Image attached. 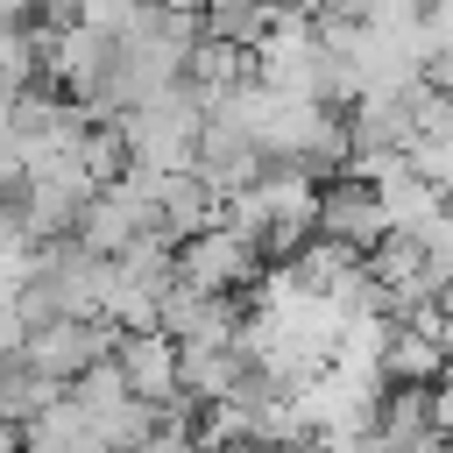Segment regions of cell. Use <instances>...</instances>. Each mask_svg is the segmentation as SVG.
Wrapping results in <instances>:
<instances>
[{
    "label": "cell",
    "mask_w": 453,
    "mask_h": 453,
    "mask_svg": "<svg viewBox=\"0 0 453 453\" xmlns=\"http://www.w3.org/2000/svg\"><path fill=\"white\" fill-rule=\"evenodd\" d=\"M319 191H326V177L290 170V163H269V170H262L248 191H234L219 212H226L241 234H255L269 262H290V255L319 234Z\"/></svg>",
    "instance_id": "cell-1"
},
{
    "label": "cell",
    "mask_w": 453,
    "mask_h": 453,
    "mask_svg": "<svg viewBox=\"0 0 453 453\" xmlns=\"http://www.w3.org/2000/svg\"><path fill=\"white\" fill-rule=\"evenodd\" d=\"M205 99L191 85H170L156 99H142L134 113H120V142H127V163L142 170H191L198 163V142H205Z\"/></svg>",
    "instance_id": "cell-2"
},
{
    "label": "cell",
    "mask_w": 453,
    "mask_h": 453,
    "mask_svg": "<svg viewBox=\"0 0 453 453\" xmlns=\"http://www.w3.org/2000/svg\"><path fill=\"white\" fill-rule=\"evenodd\" d=\"M262 269H269L262 241L241 234L226 212H219L212 226H198L191 241H177V283H184V290H205V297H248V290L262 283Z\"/></svg>",
    "instance_id": "cell-3"
},
{
    "label": "cell",
    "mask_w": 453,
    "mask_h": 453,
    "mask_svg": "<svg viewBox=\"0 0 453 453\" xmlns=\"http://www.w3.org/2000/svg\"><path fill=\"white\" fill-rule=\"evenodd\" d=\"M113 368H120V382H127L142 403L170 411V425H191V411H198V403L184 396V347H177L163 326H149V333H120Z\"/></svg>",
    "instance_id": "cell-4"
},
{
    "label": "cell",
    "mask_w": 453,
    "mask_h": 453,
    "mask_svg": "<svg viewBox=\"0 0 453 453\" xmlns=\"http://www.w3.org/2000/svg\"><path fill=\"white\" fill-rule=\"evenodd\" d=\"M319 234L340 241V248H354V255H375L389 241V212H382V198H375V184L361 170L326 177V191H319Z\"/></svg>",
    "instance_id": "cell-5"
},
{
    "label": "cell",
    "mask_w": 453,
    "mask_h": 453,
    "mask_svg": "<svg viewBox=\"0 0 453 453\" xmlns=\"http://www.w3.org/2000/svg\"><path fill=\"white\" fill-rule=\"evenodd\" d=\"M113 347H120V326H106V319H50V326L28 333V368L78 382L85 368L113 361Z\"/></svg>",
    "instance_id": "cell-6"
},
{
    "label": "cell",
    "mask_w": 453,
    "mask_h": 453,
    "mask_svg": "<svg viewBox=\"0 0 453 453\" xmlns=\"http://www.w3.org/2000/svg\"><path fill=\"white\" fill-rule=\"evenodd\" d=\"M241 297H205V290H184V283H170V297H163V333L177 340V347H198V340H234L241 333Z\"/></svg>",
    "instance_id": "cell-7"
},
{
    "label": "cell",
    "mask_w": 453,
    "mask_h": 453,
    "mask_svg": "<svg viewBox=\"0 0 453 453\" xmlns=\"http://www.w3.org/2000/svg\"><path fill=\"white\" fill-rule=\"evenodd\" d=\"M248 347H241V333L234 340H198V347H184V396L205 411V403H226L241 382H248Z\"/></svg>",
    "instance_id": "cell-8"
},
{
    "label": "cell",
    "mask_w": 453,
    "mask_h": 453,
    "mask_svg": "<svg viewBox=\"0 0 453 453\" xmlns=\"http://www.w3.org/2000/svg\"><path fill=\"white\" fill-rule=\"evenodd\" d=\"M64 389H71V382H57V375H42V368H28V361H21V368H7V375H0V425H14V432H21V425H28V418H42Z\"/></svg>",
    "instance_id": "cell-9"
},
{
    "label": "cell",
    "mask_w": 453,
    "mask_h": 453,
    "mask_svg": "<svg viewBox=\"0 0 453 453\" xmlns=\"http://www.w3.org/2000/svg\"><path fill=\"white\" fill-rule=\"evenodd\" d=\"M156 0H78V21L85 28H106V35H127Z\"/></svg>",
    "instance_id": "cell-10"
},
{
    "label": "cell",
    "mask_w": 453,
    "mask_h": 453,
    "mask_svg": "<svg viewBox=\"0 0 453 453\" xmlns=\"http://www.w3.org/2000/svg\"><path fill=\"white\" fill-rule=\"evenodd\" d=\"M28 333H35V326L21 319V304H14V297H0V375L28 361Z\"/></svg>",
    "instance_id": "cell-11"
},
{
    "label": "cell",
    "mask_w": 453,
    "mask_h": 453,
    "mask_svg": "<svg viewBox=\"0 0 453 453\" xmlns=\"http://www.w3.org/2000/svg\"><path fill=\"white\" fill-rule=\"evenodd\" d=\"M425 50H432V57L453 50V0H432V7H425Z\"/></svg>",
    "instance_id": "cell-12"
},
{
    "label": "cell",
    "mask_w": 453,
    "mask_h": 453,
    "mask_svg": "<svg viewBox=\"0 0 453 453\" xmlns=\"http://www.w3.org/2000/svg\"><path fill=\"white\" fill-rule=\"evenodd\" d=\"M411 453H453V439H446V432H425V439H418Z\"/></svg>",
    "instance_id": "cell-13"
},
{
    "label": "cell",
    "mask_w": 453,
    "mask_h": 453,
    "mask_svg": "<svg viewBox=\"0 0 453 453\" xmlns=\"http://www.w3.org/2000/svg\"><path fill=\"white\" fill-rule=\"evenodd\" d=\"M156 7H170V14H205V0H156Z\"/></svg>",
    "instance_id": "cell-14"
}]
</instances>
